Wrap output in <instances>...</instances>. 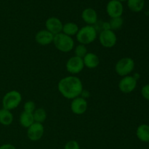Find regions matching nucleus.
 <instances>
[{
    "mask_svg": "<svg viewBox=\"0 0 149 149\" xmlns=\"http://www.w3.org/2000/svg\"><path fill=\"white\" fill-rule=\"evenodd\" d=\"M84 65L83 59L77 56H72L68 60L65 64L67 71L71 74H77L82 71Z\"/></svg>",
    "mask_w": 149,
    "mask_h": 149,
    "instance_id": "6e6552de",
    "label": "nucleus"
},
{
    "mask_svg": "<svg viewBox=\"0 0 149 149\" xmlns=\"http://www.w3.org/2000/svg\"><path fill=\"white\" fill-rule=\"evenodd\" d=\"M141 95L143 97L149 101V84H146L141 89Z\"/></svg>",
    "mask_w": 149,
    "mask_h": 149,
    "instance_id": "a878e982",
    "label": "nucleus"
},
{
    "mask_svg": "<svg viewBox=\"0 0 149 149\" xmlns=\"http://www.w3.org/2000/svg\"><path fill=\"white\" fill-rule=\"evenodd\" d=\"M148 146H149V142H148Z\"/></svg>",
    "mask_w": 149,
    "mask_h": 149,
    "instance_id": "c756f323",
    "label": "nucleus"
},
{
    "mask_svg": "<svg viewBox=\"0 0 149 149\" xmlns=\"http://www.w3.org/2000/svg\"><path fill=\"white\" fill-rule=\"evenodd\" d=\"M58 89L65 98L73 100L81 95L83 91V84L79 77L68 76L60 80Z\"/></svg>",
    "mask_w": 149,
    "mask_h": 149,
    "instance_id": "f257e3e1",
    "label": "nucleus"
},
{
    "mask_svg": "<svg viewBox=\"0 0 149 149\" xmlns=\"http://www.w3.org/2000/svg\"><path fill=\"white\" fill-rule=\"evenodd\" d=\"M23 109H24V111L28 112V113H33V111L36 110V105H35V103L33 101L29 100V101L26 102L24 103Z\"/></svg>",
    "mask_w": 149,
    "mask_h": 149,
    "instance_id": "b1692460",
    "label": "nucleus"
},
{
    "mask_svg": "<svg viewBox=\"0 0 149 149\" xmlns=\"http://www.w3.org/2000/svg\"><path fill=\"white\" fill-rule=\"evenodd\" d=\"M99 42L103 47L112 48L116 45L117 37L113 31L103 30L99 34Z\"/></svg>",
    "mask_w": 149,
    "mask_h": 149,
    "instance_id": "423d86ee",
    "label": "nucleus"
},
{
    "mask_svg": "<svg viewBox=\"0 0 149 149\" xmlns=\"http://www.w3.org/2000/svg\"><path fill=\"white\" fill-rule=\"evenodd\" d=\"M97 36V30L94 26H83L79 29L78 33L76 35L77 42L81 45H90L95 42Z\"/></svg>",
    "mask_w": 149,
    "mask_h": 149,
    "instance_id": "f03ea898",
    "label": "nucleus"
},
{
    "mask_svg": "<svg viewBox=\"0 0 149 149\" xmlns=\"http://www.w3.org/2000/svg\"><path fill=\"white\" fill-rule=\"evenodd\" d=\"M0 149H16V148L14 145H13V144L5 143L0 146Z\"/></svg>",
    "mask_w": 149,
    "mask_h": 149,
    "instance_id": "bb28decb",
    "label": "nucleus"
},
{
    "mask_svg": "<svg viewBox=\"0 0 149 149\" xmlns=\"http://www.w3.org/2000/svg\"><path fill=\"white\" fill-rule=\"evenodd\" d=\"M136 136L138 140L144 143L149 142V125L143 124L136 130Z\"/></svg>",
    "mask_w": 149,
    "mask_h": 149,
    "instance_id": "dca6fc26",
    "label": "nucleus"
},
{
    "mask_svg": "<svg viewBox=\"0 0 149 149\" xmlns=\"http://www.w3.org/2000/svg\"><path fill=\"white\" fill-rule=\"evenodd\" d=\"M117 1H120V2H123V1H127V0H117Z\"/></svg>",
    "mask_w": 149,
    "mask_h": 149,
    "instance_id": "c85d7f7f",
    "label": "nucleus"
},
{
    "mask_svg": "<svg viewBox=\"0 0 149 149\" xmlns=\"http://www.w3.org/2000/svg\"><path fill=\"white\" fill-rule=\"evenodd\" d=\"M123 12V4L117 0H111L106 5V13L111 18L122 17Z\"/></svg>",
    "mask_w": 149,
    "mask_h": 149,
    "instance_id": "1a4fd4ad",
    "label": "nucleus"
},
{
    "mask_svg": "<svg viewBox=\"0 0 149 149\" xmlns=\"http://www.w3.org/2000/svg\"><path fill=\"white\" fill-rule=\"evenodd\" d=\"M81 18L84 23H87V25L94 26L97 21V13L94 9L88 7L82 11Z\"/></svg>",
    "mask_w": 149,
    "mask_h": 149,
    "instance_id": "4468645a",
    "label": "nucleus"
},
{
    "mask_svg": "<svg viewBox=\"0 0 149 149\" xmlns=\"http://www.w3.org/2000/svg\"><path fill=\"white\" fill-rule=\"evenodd\" d=\"M45 127L41 123L34 122L27 130V137L30 141H38L43 137Z\"/></svg>",
    "mask_w": 149,
    "mask_h": 149,
    "instance_id": "9d476101",
    "label": "nucleus"
},
{
    "mask_svg": "<svg viewBox=\"0 0 149 149\" xmlns=\"http://www.w3.org/2000/svg\"><path fill=\"white\" fill-rule=\"evenodd\" d=\"M22 101V95L17 90H11L6 93L1 100L2 108L12 111L19 106Z\"/></svg>",
    "mask_w": 149,
    "mask_h": 149,
    "instance_id": "20e7f679",
    "label": "nucleus"
},
{
    "mask_svg": "<svg viewBox=\"0 0 149 149\" xmlns=\"http://www.w3.org/2000/svg\"><path fill=\"white\" fill-rule=\"evenodd\" d=\"M135 61L129 57L121 58L115 65V71L120 77H126L132 72L135 68Z\"/></svg>",
    "mask_w": 149,
    "mask_h": 149,
    "instance_id": "39448f33",
    "label": "nucleus"
},
{
    "mask_svg": "<svg viewBox=\"0 0 149 149\" xmlns=\"http://www.w3.org/2000/svg\"><path fill=\"white\" fill-rule=\"evenodd\" d=\"M79 30V28L78 25L73 22H68V23L63 24L62 33L72 37L77 34Z\"/></svg>",
    "mask_w": 149,
    "mask_h": 149,
    "instance_id": "6ab92c4d",
    "label": "nucleus"
},
{
    "mask_svg": "<svg viewBox=\"0 0 149 149\" xmlns=\"http://www.w3.org/2000/svg\"><path fill=\"white\" fill-rule=\"evenodd\" d=\"M64 149H80V146L77 141H70L65 143Z\"/></svg>",
    "mask_w": 149,
    "mask_h": 149,
    "instance_id": "393cba45",
    "label": "nucleus"
},
{
    "mask_svg": "<svg viewBox=\"0 0 149 149\" xmlns=\"http://www.w3.org/2000/svg\"><path fill=\"white\" fill-rule=\"evenodd\" d=\"M63 24L59 18L56 17H50L45 22L46 29L52 33L53 35H56L62 32Z\"/></svg>",
    "mask_w": 149,
    "mask_h": 149,
    "instance_id": "f8f14e48",
    "label": "nucleus"
},
{
    "mask_svg": "<svg viewBox=\"0 0 149 149\" xmlns=\"http://www.w3.org/2000/svg\"><path fill=\"white\" fill-rule=\"evenodd\" d=\"M138 84V80L133 76H126L124 77L119 82V90L122 93L129 94L135 90Z\"/></svg>",
    "mask_w": 149,
    "mask_h": 149,
    "instance_id": "0eeeda50",
    "label": "nucleus"
},
{
    "mask_svg": "<svg viewBox=\"0 0 149 149\" xmlns=\"http://www.w3.org/2000/svg\"><path fill=\"white\" fill-rule=\"evenodd\" d=\"M87 48L86 47V45H81V44H79V45H77V47L74 49V53H75V56L79 57V58H83L87 53Z\"/></svg>",
    "mask_w": 149,
    "mask_h": 149,
    "instance_id": "5701e85b",
    "label": "nucleus"
},
{
    "mask_svg": "<svg viewBox=\"0 0 149 149\" xmlns=\"http://www.w3.org/2000/svg\"><path fill=\"white\" fill-rule=\"evenodd\" d=\"M80 97H83V98H84V99H87V97H90V93H89L88 91H86V90H83V91H82V93H81Z\"/></svg>",
    "mask_w": 149,
    "mask_h": 149,
    "instance_id": "cd10ccee",
    "label": "nucleus"
},
{
    "mask_svg": "<svg viewBox=\"0 0 149 149\" xmlns=\"http://www.w3.org/2000/svg\"><path fill=\"white\" fill-rule=\"evenodd\" d=\"M19 122L22 127L28 129L31 125L34 123L33 113H28L26 111L22 112L19 117Z\"/></svg>",
    "mask_w": 149,
    "mask_h": 149,
    "instance_id": "a211bd4d",
    "label": "nucleus"
},
{
    "mask_svg": "<svg viewBox=\"0 0 149 149\" xmlns=\"http://www.w3.org/2000/svg\"><path fill=\"white\" fill-rule=\"evenodd\" d=\"M82 59L84 67H87L90 69L97 68L100 63V60H99L98 56L93 52H87V55Z\"/></svg>",
    "mask_w": 149,
    "mask_h": 149,
    "instance_id": "2eb2a0df",
    "label": "nucleus"
},
{
    "mask_svg": "<svg viewBox=\"0 0 149 149\" xmlns=\"http://www.w3.org/2000/svg\"><path fill=\"white\" fill-rule=\"evenodd\" d=\"M13 114L11 111L1 108L0 109V124L4 126H9L13 122Z\"/></svg>",
    "mask_w": 149,
    "mask_h": 149,
    "instance_id": "f3484780",
    "label": "nucleus"
},
{
    "mask_svg": "<svg viewBox=\"0 0 149 149\" xmlns=\"http://www.w3.org/2000/svg\"><path fill=\"white\" fill-rule=\"evenodd\" d=\"M34 122L42 124L47 119V112L42 108L36 109L33 113Z\"/></svg>",
    "mask_w": 149,
    "mask_h": 149,
    "instance_id": "412c9836",
    "label": "nucleus"
},
{
    "mask_svg": "<svg viewBox=\"0 0 149 149\" xmlns=\"http://www.w3.org/2000/svg\"><path fill=\"white\" fill-rule=\"evenodd\" d=\"M71 110L74 114H84L87 110V100L80 96L73 99L71 103Z\"/></svg>",
    "mask_w": 149,
    "mask_h": 149,
    "instance_id": "9b49d317",
    "label": "nucleus"
},
{
    "mask_svg": "<svg viewBox=\"0 0 149 149\" xmlns=\"http://www.w3.org/2000/svg\"><path fill=\"white\" fill-rule=\"evenodd\" d=\"M145 6V0H127V7L133 13H140Z\"/></svg>",
    "mask_w": 149,
    "mask_h": 149,
    "instance_id": "aec40b11",
    "label": "nucleus"
},
{
    "mask_svg": "<svg viewBox=\"0 0 149 149\" xmlns=\"http://www.w3.org/2000/svg\"><path fill=\"white\" fill-rule=\"evenodd\" d=\"M52 43L58 50L65 53L71 52L74 48V40L73 38L62 32L54 36Z\"/></svg>",
    "mask_w": 149,
    "mask_h": 149,
    "instance_id": "7ed1b4c3",
    "label": "nucleus"
},
{
    "mask_svg": "<svg viewBox=\"0 0 149 149\" xmlns=\"http://www.w3.org/2000/svg\"><path fill=\"white\" fill-rule=\"evenodd\" d=\"M109 23L110 29L114 31L119 30L122 27L124 24V20L122 17H113V18H111Z\"/></svg>",
    "mask_w": 149,
    "mask_h": 149,
    "instance_id": "4be33fe9",
    "label": "nucleus"
},
{
    "mask_svg": "<svg viewBox=\"0 0 149 149\" xmlns=\"http://www.w3.org/2000/svg\"><path fill=\"white\" fill-rule=\"evenodd\" d=\"M54 36L55 35L48 31L47 29H44L36 33V34L35 35V40L39 45L46 46L53 42Z\"/></svg>",
    "mask_w": 149,
    "mask_h": 149,
    "instance_id": "ddd939ff",
    "label": "nucleus"
}]
</instances>
